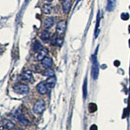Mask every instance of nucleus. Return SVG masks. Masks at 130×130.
I'll return each instance as SVG.
<instances>
[{
  "instance_id": "nucleus-1",
  "label": "nucleus",
  "mask_w": 130,
  "mask_h": 130,
  "mask_svg": "<svg viewBox=\"0 0 130 130\" xmlns=\"http://www.w3.org/2000/svg\"><path fill=\"white\" fill-rule=\"evenodd\" d=\"M46 108V103L44 100H38L36 103L34 104V107H33V111H34L36 114H40L45 110Z\"/></svg>"
},
{
  "instance_id": "nucleus-2",
  "label": "nucleus",
  "mask_w": 130,
  "mask_h": 130,
  "mask_svg": "<svg viewBox=\"0 0 130 130\" xmlns=\"http://www.w3.org/2000/svg\"><path fill=\"white\" fill-rule=\"evenodd\" d=\"M13 90L16 93L18 94H26L29 93L30 88L28 87V85L23 84V83H19V84H16L13 87Z\"/></svg>"
},
{
  "instance_id": "nucleus-3",
  "label": "nucleus",
  "mask_w": 130,
  "mask_h": 130,
  "mask_svg": "<svg viewBox=\"0 0 130 130\" xmlns=\"http://www.w3.org/2000/svg\"><path fill=\"white\" fill-rule=\"evenodd\" d=\"M93 64H92V76L94 79H97L99 76V64L96 59V56L94 55L92 57Z\"/></svg>"
},
{
  "instance_id": "nucleus-4",
  "label": "nucleus",
  "mask_w": 130,
  "mask_h": 130,
  "mask_svg": "<svg viewBox=\"0 0 130 130\" xmlns=\"http://www.w3.org/2000/svg\"><path fill=\"white\" fill-rule=\"evenodd\" d=\"M65 30H66V22L64 20H62L56 26V33L58 35H62L65 32Z\"/></svg>"
},
{
  "instance_id": "nucleus-5",
  "label": "nucleus",
  "mask_w": 130,
  "mask_h": 130,
  "mask_svg": "<svg viewBox=\"0 0 130 130\" xmlns=\"http://www.w3.org/2000/svg\"><path fill=\"white\" fill-rule=\"evenodd\" d=\"M36 90H38V91L41 94H45L48 90V86L46 84V82H41L40 83H38V85L36 86Z\"/></svg>"
},
{
  "instance_id": "nucleus-6",
  "label": "nucleus",
  "mask_w": 130,
  "mask_h": 130,
  "mask_svg": "<svg viewBox=\"0 0 130 130\" xmlns=\"http://www.w3.org/2000/svg\"><path fill=\"white\" fill-rule=\"evenodd\" d=\"M22 79L24 80L25 82H32L33 76L30 70H24V71L22 73Z\"/></svg>"
},
{
  "instance_id": "nucleus-7",
  "label": "nucleus",
  "mask_w": 130,
  "mask_h": 130,
  "mask_svg": "<svg viewBox=\"0 0 130 130\" xmlns=\"http://www.w3.org/2000/svg\"><path fill=\"white\" fill-rule=\"evenodd\" d=\"M71 9V1L70 0H64L62 1V10L65 14H68Z\"/></svg>"
},
{
  "instance_id": "nucleus-8",
  "label": "nucleus",
  "mask_w": 130,
  "mask_h": 130,
  "mask_svg": "<svg viewBox=\"0 0 130 130\" xmlns=\"http://www.w3.org/2000/svg\"><path fill=\"white\" fill-rule=\"evenodd\" d=\"M52 64H53V61H52V59L49 56H45L42 60V65L44 67V68H50L52 66Z\"/></svg>"
},
{
  "instance_id": "nucleus-9",
  "label": "nucleus",
  "mask_w": 130,
  "mask_h": 130,
  "mask_svg": "<svg viewBox=\"0 0 130 130\" xmlns=\"http://www.w3.org/2000/svg\"><path fill=\"white\" fill-rule=\"evenodd\" d=\"M45 82H46V84H47L48 88H54V87H55L56 83V77L53 76L48 78L47 81H46Z\"/></svg>"
},
{
  "instance_id": "nucleus-10",
  "label": "nucleus",
  "mask_w": 130,
  "mask_h": 130,
  "mask_svg": "<svg viewBox=\"0 0 130 130\" xmlns=\"http://www.w3.org/2000/svg\"><path fill=\"white\" fill-rule=\"evenodd\" d=\"M18 118V122H20V123L22 124V125H24V126H29L30 124V120H28L26 117L24 116L23 114H20L19 116H18L16 117Z\"/></svg>"
},
{
  "instance_id": "nucleus-11",
  "label": "nucleus",
  "mask_w": 130,
  "mask_h": 130,
  "mask_svg": "<svg viewBox=\"0 0 130 130\" xmlns=\"http://www.w3.org/2000/svg\"><path fill=\"white\" fill-rule=\"evenodd\" d=\"M31 49L34 52H39L42 49V44L38 41H35L33 42L32 45H31Z\"/></svg>"
},
{
  "instance_id": "nucleus-12",
  "label": "nucleus",
  "mask_w": 130,
  "mask_h": 130,
  "mask_svg": "<svg viewBox=\"0 0 130 130\" xmlns=\"http://www.w3.org/2000/svg\"><path fill=\"white\" fill-rule=\"evenodd\" d=\"M47 54H48V50L46 49V48H44V49H42L38 52V56H36V59H38V61H42V59L47 56Z\"/></svg>"
},
{
  "instance_id": "nucleus-13",
  "label": "nucleus",
  "mask_w": 130,
  "mask_h": 130,
  "mask_svg": "<svg viewBox=\"0 0 130 130\" xmlns=\"http://www.w3.org/2000/svg\"><path fill=\"white\" fill-rule=\"evenodd\" d=\"M116 4V0H108L107 8L106 9H107L108 12H112V10H114Z\"/></svg>"
},
{
  "instance_id": "nucleus-14",
  "label": "nucleus",
  "mask_w": 130,
  "mask_h": 130,
  "mask_svg": "<svg viewBox=\"0 0 130 130\" xmlns=\"http://www.w3.org/2000/svg\"><path fill=\"white\" fill-rule=\"evenodd\" d=\"M54 24V19L52 18H45V20H44V28H46V29H50V28H51L52 26Z\"/></svg>"
},
{
  "instance_id": "nucleus-15",
  "label": "nucleus",
  "mask_w": 130,
  "mask_h": 130,
  "mask_svg": "<svg viewBox=\"0 0 130 130\" xmlns=\"http://www.w3.org/2000/svg\"><path fill=\"white\" fill-rule=\"evenodd\" d=\"M40 38L42 41H44V42H48V41L50 40V34L49 31L44 30V31H42V33H41Z\"/></svg>"
},
{
  "instance_id": "nucleus-16",
  "label": "nucleus",
  "mask_w": 130,
  "mask_h": 130,
  "mask_svg": "<svg viewBox=\"0 0 130 130\" xmlns=\"http://www.w3.org/2000/svg\"><path fill=\"white\" fill-rule=\"evenodd\" d=\"M4 127L7 130H10V129L14 128L15 125L12 122H10V120H4Z\"/></svg>"
},
{
  "instance_id": "nucleus-17",
  "label": "nucleus",
  "mask_w": 130,
  "mask_h": 130,
  "mask_svg": "<svg viewBox=\"0 0 130 130\" xmlns=\"http://www.w3.org/2000/svg\"><path fill=\"white\" fill-rule=\"evenodd\" d=\"M54 70H52V68H48L47 70H45V71L44 72V75L45 76H48V77H51V76H54Z\"/></svg>"
},
{
  "instance_id": "nucleus-18",
  "label": "nucleus",
  "mask_w": 130,
  "mask_h": 130,
  "mask_svg": "<svg viewBox=\"0 0 130 130\" xmlns=\"http://www.w3.org/2000/svg\"><path fill=\"white\" fill-rule=\"evenodd\" d=\"M97 110V106H96V103H90L88 105V111L90 113H94Z\"/></svg>"
},
{
  "instance_id": "nucleus-19",
  "label": "nucleus",
  "mask_w": 130,
  "mask_h": 130,
  "mask_svg": "<svg viewBox=\"0 0 130 130\" xmlns=\"http://www.w3.org/2000/svg\"><path fill=\"white\" fill-rule=\"evenodd\" d=\"M42 10H44V12L45 13V14H50L51 7L48 4H44V6H42Z\"/></svg>"
},
{
  "instance_id": "nucleus-20",
  "label": "nucleus",
  "mask_w": 130,
  "mask_h": 130,
  "mask_svg": "<svg viewBox=\"0 0 130 130\" xmlns=\"http://www.w3.org/2000/svg\"><path fill=\"white\" fill-rule=\"evenodd\" d=\"M62 38H55V40L53 41V44H56L57 46H61L62 44Z\"/></svg>"
},
{
  "instance_id": "nucleus-21",
  "label": "nucleus",
  "mask_w": 130,
  "mask_h": 130,
  "mask_svg": "<svg viewBox=\"0 0 130 130\" xmlns=\"http://www.w3.org/2000/svg\"><path fill=\"white\" fill-rule=\"evenodd\" d=\"M99 24H100V15H98L97 16V24H96V33H94V36L96 38L98 36V33H99Z\"/></svg>"
},
{
  "instance_id": "nucleus-22",
  "label": "nucleus",
  "mask_w": 130,
  "mask_h": 130,
  "mask_svg": "<svg viewBox=\"0 0 130 130\" xmlns=\"http://www.w3.org/2000/svg\"><path fill=\"white\" fill-rule=\"evenodd\" d=\"M87 97V80L85 79L84 84H83V98L86 99Z\"/></svg>"
},
{
  "instance_id": "nucleus-23",
  "label": "nucleus",
  "mask_w": 130,
  "mask_h": 130,
  "mask_svg": "<svg viewBox=\"0 0 130 130\" xmlns=\"http://www.w3.org/2000/svg\"><path fill=\"white\" fill-rule=\"evenodd\" d=\"M120 18H122V20L126 21V20H128L129 18V15L128 14V13H122V14L120 15Z\"/></svg>"
},
{
  "instance_id": "nucleus-24",
  "label": "nucleus",
  "mask_w": 130,
  "mask_h": 130,
  "mask_svg": "<svg viewBox=\"0 0 130 130\" xmlns=\"http://www.w3.org/2000/svg\"><path fill=\"white\" fill-rule=\"evenodd\" d=\"M90 130H98L97 126L94 125H94H92V126L90 127Z\"/></svg>"
},
{
  "instance_id": "nucleus-25",
  "label": "nucleus",
  "mask_w": 130,
  "mask_h": 130,
  "mask_svg": "<svg viewBox=\"0 0 130 130\" xmlns=\"http://www.w3.org/2000/svg\"><path fill=\"white\" fill-rule=\"evenodd\" d=\"M114 64L116 65V66H119V65H120V62H119V61H116V62H114Z\"/></svg>"
},
{
  "instance_id": "nucleus-26",
  "label": "nucleus",
  "mask_w": 130,
  "mask_h": 130,
  "mask_svg": "<svg viewBox=\"0 0 130 130\" xmlns=\"http://www.w3.org/2000/svg\"><path fill=\"white\" fill-rule=\"evenodd\" d=\"M46 1L49 2V3H50V2H52V1H53V0H46Z\"/></svg>"
},
{
  "instance_id": "nucleus-27",
  "label": "nucleus",
  "mask_w": 130,
  "mask_h": 130,
  "mask_svg": "<svg viewBox=\"0 0 130 130\" xmlns=\"http://www.w3.org/2000/svg\"><path fill=\"white\" fill-rule=\"evenodd\" d=\"M128 31H129V33H130V25H129V27H128Z\"/></svg>"
},
{
  "instance_id": "nucleus-28",
  "label": "nucleus",
  "mask_w": 130,
  "mask_h": 130,
  "mask_svg": "<svg viewBox=\"0 0 130 130\" xmlns=\"http://www.w3.org/2000/svg\"><path fill=\"white\" fill-rule=\"evenodd\" d=\"M129 47H130V40H129Z\"/></svg>"
}]
</instances>
